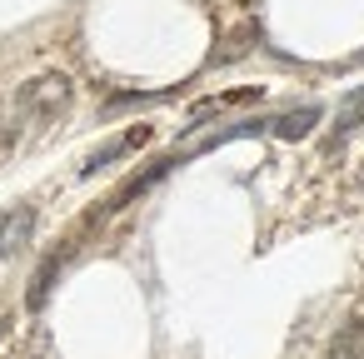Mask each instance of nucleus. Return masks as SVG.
<instances>
[{"instance_id":"1","label":"nucleus","mask_w":364,"mask_h":359,"mask_svg":"<svg viewBox=\"0 0 364 359\" xmlns=\"http://www.w3.org/2000/svg\"><path fill=\"white\" fill-rule=\"evenodd\" d=\"M65 105H70V75H60V70H46L16 90V110L26 120H55Z\"/></svg>"},{"instance_id":"2","label":"nucleus","mask_w":364,"mask_h":359,"mask_svg":"<svg viewBox=\"0 0 364 359\" xmlns=\"http://www.w3.org/2000/svg\"><path fill=\"white\" fill-rule=\"evenodd\" d=\"M36 235V205H11L6 215H0V259H11L31 245Z\"/></svg>"},{"instance_id":"3","label":"nucleus","mask_w":364,"mask_h":359,"mask_svg":"<svg viewBox=\"0 0 364 359\" xmlns=\"http://www.w3.org/2000/svg\"><path fill=\"white\" fill-rule=\"evenodd\" d=\"M140 145H150V125H135L130 135H115V140H105L85 165H80V175H95V170H105L110 160H120V155H130V150H140Z\"/></svg>"},{"instance_id":"4","label":"nucleus","mask_w":364,"mask_h":359,"mask_svg":"<svg viewBox=\"0 0 364 359\" xmlns=\"http://www.w3.org/2000/svg\"><path fill=\"white\" fill-rule=\"evenodd\" d=\"M319 115H324L319 105H299V110H284L279 120H269V130H274L279 140H304V135L319 125Z\"/></svg>"},{"instance_id":"5","label":"nucleus","mask_w":364,"mask_h":359,"mask_svg":"<svg viewBox=\"0 0 364 359\" xmlns=\"http://www.w3.org/2000/svg\"><path fill=\"white\" fill-rule=\"evenodd\" d=\"M65 254H70V250H55V254H50V259L36 269V279H31V294H26V304H31V309H46V299H50V289H55V274H60Z\"/></svg>"},{"instance_id":"6","label":"nucleus","mask_w":364,"mask_h":359,"mask_svg":"<svg viewBox=\"0 0 364 359\" xmlns=\"http://www.w3.org/2000/svg\"><path fill=\"white\" fill-rule=\"evenodd\" d=\"M364 125V85H354L344 100H339V115H334V130L344 135V130H359Z\"/></svg>"},{"instance_id":"7","label":"nucleus","mask_w":364,"mask_h":359,"mask_svg":"<svg viewBox=\"0 0 364 359\" xmlns=\"http://www.w3.org/2000/svg\"><path fill=\"white\" fill-rule=\"evenodd\" d=\"M329 359H364V319H359V324H349V329L334 339Z\"/></svg>"},{"instance_id":"8","label":"nucleus","mask_w":364,"mask_h":359,"mask_svg":"<svg viewBox=\"0 0 364 359\" xmlns=\"http://www.w3.org/2000/svg\"><path fill=\"white\" fill-rule=\"evenodd\" d=\"M250 41H255V26H245V31H235V36L225 41V50H215V55H210V65H225V60H240V55L250 50Z\"/></svg>"}]
</instances>
